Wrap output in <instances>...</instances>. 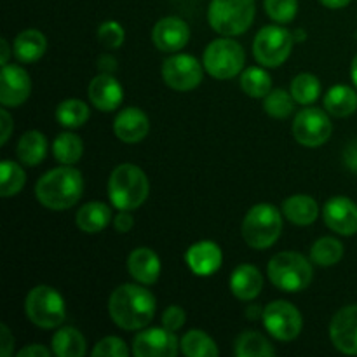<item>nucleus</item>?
I'll list each match as a JSON object with an SVG mask.
<instances>
[{"label": "nucleus", "instance_id": "f257e3e1", "mask_svg": "<svg viewBox=\"0 0 357 357\" xmlns=\"http://www.w3.org/2000/svg\"><path fill=\"white\" fill-rule=\"evenodd\" d=\"M108 314L119 328L126 331L143 330L155 314V296L146 288L136 284H122L108 300Z\"/></svg>", "mask_w": 357, "mask_h": 357}, {"label": "nucleus", "instance_id": "f03ea898", "mask_svg": "<svg viewBox=\"0 0 357 357\" xmlns=\"http://www.w3.org/2000/svg\"><path fill=\"white\" fill-rule=\"evenodd\" d=\"M84 192V178L73 166L54 167L47 171L35 187V195L44 208L65 211L80 201Z\"/></svg>", "mask_w": 357, "mask_h": 357}, {"label": "nucleus", "instance_id": "7ed1b4c3", "mask_svg": "<svg viewBox=\"0 0 357 357\" xmlns=\"http://www.w3.org/2000/svg\"><path fill=\"white\" fill-rule=\"evenodd\" d=\"M150 183L145 171L135 164H121L108 180V197L119 211L138 209L149 197Z\"/></svg>", "mask_w": 357, "mask_h": 357}, {"label": "nucleus", "instance_id": "20e7f679", "mask_svg": "<svg viewBox=\"0 0 357 357\" xmlns=\"http://www.w3.org/2000/svg\"><path fill=\"white\" fill-rule=\"evenodd\" d=\"M282 230V216L274 204L260 202L246 213L243 222V237L253 250L274 246Z\"/></svg>", "mask_w": 357, "mask_h": 357}, {"label": "nucleus", "instance_id": "39448f33", "mask_svg": "<svg viewBox=\"0 0 357 357\" xmlns=\"http://www.w3.org/2000/svg\"><path fill=\"white\" fill-rule=\"evenodd\" d=\"M268 279L275 288L288 293L303 291L312 281V265L303 255L282 251L268 261Z\"/></svg>", "mask_w": 357, "mask_h": 357}, {"label": "nucleus", "instance_id": "423d86ee", "mask_svg": "<svg viewBox=\"0 0 357 357\" xmlns=\"http://www.w3.org/2000/svg\"><path fill=\"white\" fill-rule=\"evenodd\" d=\"M255 20V0H211L208 21L215 31L225 37L244 33Z\"/></svg>", "mask_w": 357, "mask_h": 357}, {"label": "nucleus", "instance_id": "0eeeda50", "mask_svg": "<svg viewBox=\"0 0 357 357\" xmlns=\"http://www.w3.org/2000/svg\"><path fill=\"white\" fill-rule=\"evenodd\" d=\"M24 314L35 326L52 330L65 321V300L51 286H35L24 300Z\"/></svg>", "mask_w": 357, "mask_h": 357}, {"label": "nucleus", "instance_id": "6e6552de", "mask_svg": "<svg viewBox=\"0 0 357 357\" xmlns=\"http://www.w3.org/2000/svg\"><path fill=\"white\" fill-rule=\"evenodd\" d=\"M246 52L234 38H216L206 47L202 65L206 72L218 80L234 79L243 70Z\"/></svg>", "mask_w": 357, "mask_h": 357}, {"label": "nucleus", "instance_id": "1a4fd4ad", "mask_svg": "<svg viewBox=\"0 0 357 357\" xmlns=\"http://www.w3.org/2000/svg\"><path fill=\"white\" fill-rule=\"evenodd\" d=\"M295 44L293 33L279 24L261 28L253 42V54L260 65L267 68L281 66L291 54V47Z\"/></svg>", "mask_w": 357, "mask_h": 357}, {"label": "nucleus", "instance_id": "9d476101", "mask_svg": "<svg viewBox=\"0 0 357 357\" xmlns=\"http://www.w3.org/2000/svg\"><path fill=\"white\" fill-rule=\"evenodd\" d=\"M265 328L268 333L281 342H291L300 335L303 328V319L300 310L286 300H275L265 307L261 314Z\"/></svg>", "mask_w": 357, "mask_h": 357}, {"label": "nucleus", "instance_id": "9b49d317", "mask_svg": "<svg viewBox=\"0 0 357 357\" xmlns=\"http://www.w3.org/2000/svg\"><path fill=\"white\" fill-rule=\"evenodd\" d=\"M333 124L324 110L307 107L293 121V136L303 146H321L330 139Z\"/></svg>", "mask_w": 357, "mask_h": 357}, {"label": "nucleus", "instance_id": "f8f14e48", "mask_svg": "<svg viewBox=\"0 0 357 357\" xmlns=\"http://www.w3.org/2000/svg\"><path fill=\"white\" fill-rule=\"evenodd\" d=\"M162 79L171 89L192 91L202 82V66L190 54H174L162 65Z\"/></svg>", "mask_w": 357, "mask_h": 357}, {"label": "nucleus", "instance_id": "ddd939ff", "mask_svg": "<svg viewBox=\"0 0 357 357\" xmlns=\"http://www.w3.org/2000/svg\"><path fill=\"white\" fill-rule=\"evenodd\" d=\"M180 351L174 331L167 328H149L139 331L132 340V354L136 357H174Z\"/></svg>", "mask_w": 357, "mask_h": 357}, {"label": "nucleus", "instance_id": "4468645a", "mask_svg": "<svg viewBox=\"0 0 357 357\" xmlns=\"http://www.w3.org/2000/svg\"><path fill=\"white\" fill-rule=\"evenodd\" d=\"M31 80L24 68L17 65H3L0 72V103L6 108H16L30 98Z\"/></svg>", "mask_w": 357, "mask_h": 357}, {"label": "nucleus", "instance_id": "2eb2a0df", "mask_svg": "<svg viewBox=\"0 0 357 357\" xmlns=\"http://www.w3.org/2000/svg\"><path fill=\"white\" fill-rule=\"evenodd\" d=\"M330 338L335 349L349 356H357V305L338 310L330 323Z\"/></svg>", "mask_w": 357, "mask_h": 357}, {"label": "nucleus", "instance_id": "dca6fc26", "mask_svg": "<svg viewBox=\"0 0 357 357\" xmlns=\"http://www.w3.org/2000/svg\"><path fill=\"white\" fill-rule=\"evenodd\" d=\"M323 218L326 225L340 236L357 234V204L349 197H331L323 206Z\"/></svg>", "mask_w": 357, "mask_h": 357}, {"label": "nucleus", "instance_id": "f3484780", "mask_svg": "<svg viewBox=\"0 0 357 357\" xmlns=\"http://www.w3.org/2000/svg\"><path fill=\"white\" fill-rule=\"evenodd\" d=\"M190 28L183 20L174 16L162 17L152 30V40L155 47L162 52L181 51L188 44Z\"/></svg>", "mask_w": 357, "mask_h": 357}, {"label": "nucleus", "instance_id": "a211bd4d", "mask_svg": "<svg viewBox=\"0 0 357 357\" xmlns=\"http://www.w3.org/2000/svg\"><path fill=\"white\" fill-rule=\"evenodd\" d=\"M185 260H187L188 268L194 272L195 275H213L223 261V253L220 246L213 241H201V243L192 244L185 253Z\"/></svg>", "mask_w": 357, "mask_h": 357}, {"label": "nucleus", "instance_id": "6ab92c4d", "mask_svg": "<svg viewBox=\"0 0 357 357\" xmlns=\"http://www.w3.org/2000/svg\"><path fill=\"white\" fill-rule=\"evenodd\" d=\"M89 100L98 110L112 112L121 107L124 100V89L112 73H101L91 80Z\"/></svg>", "mask_w": 357, "mask_h": 357}, {"label": "nucleus", "instance_id": "aec40b11", "mask_svg": "<svg viewBox=\"0 0 357 357\" xmlns=\"http://www.w3.org/2000/svg\"><path fill=\"white\" fill-rule=\"evenodd\" d=\"M150 121L143 110L136 107H128L115 117L114 132L121 142L138 143L149 135Z\"/></svg>", "mask_w": 357, "mask_h": 357}, {"label": "nucleus", "instance_id": "412c9836", "mask_svg": "<svg viewBox=\"0 0 357 357\" xmlns=\"http://www.w3.org/2000/svg\"><path fill=\"white\" fill-rule=\"evenodd\" d=\"M128 271L139 284L150 286L159 279L160 260L150 248H138L128 258Z\"/></svg>", "mask_w": 357, "mask_h": 357}, {"label": "nucleus", "instance_id": "4be33fe9", "mask_svg": "<svg viewBox=\"0 0 357 357\" xmlns=\"http://www.w3.org/2000/svg\"><path fill=\"white\" fill-rule=\"evenodd\" d=\"M261 288H264V275L255 265H239L232 272L230 289L236 298L243 300V302H251L260 295Z\"/></svg>", "mask_w": 357, "mask_h": 357}, {"label": "nucleus", "instance_id": "5701e85b", "mask_svg": "<svg viewBox=\"0 0 357 357\" xmlns=\"http://www.w3.org/2000/svg\"><path fill=\"white\" fill-rule=\"evenodd\" d=\"M282 215L295 225H312L319 216V204L309 195H291L282 202Z\"/></svg>", "mask_w": 357, "mask_h": 357}, {"label": "nucleus", "instance_id": "b1692460", "mask_svg": "<svg viewBox=\"0 0 357 357\" xmlns=\"http://www.w3.org/2000/svg\"><path fill=\"white\" fill-rule=\"evenodd\" d=\"M77 227L86 234H98L112 222V209L105 202H87L75 216Z\"/></svg>", "mask_w": 357, "mask_h": 357}, {"label": "nucleus", "instance_id": "393cba45", "mask_svg": "<svg viewBox=\"0 0 357 357\" xmlns=\"http://www.w3.org/2000/svg\"><path fill=\"white\" fill-rule=\"evenodd\" d=\"M47 49L44 33L38 30H23L16 37L13 45V52L21 63H35L44 56Z\"/></svg>", "mask_w": 357, "mask_h": 357}, {"label": "nucleus", "instance_id": "a878e982", "mask_svg": "<svg viewBox=\"0 0 357 357\" xmlns=\"http://www.w3.org/2000/svg\"><path fill=\"white\" fill-rule=\"evenodd\" d=\"M324 108L333 117H349L357 110V93L344 84L333 86L324 94Z\"/></svg>", "mask_w": 357, "mask_h": 357}, {"label": "nucleus", "instance_id": "bb28decb", "mask_svg": "<svg viewBox=\"0 0 357 357\" xmlns=\"http://www.w3.org/2000/svg\"><path fill=\"white\" fill-rule=\"evenodd\" d=\"M16 153L24 166H38L47 153V139L40 131H26L17 142Z\"/></svg>", "mask_w": 357, "mask_h": 357}, {"label": "nucleus", "instance_id": "cd10ccee", "mask_svg": "<svg viewBox=\"0 0 357 357\" xmlns=\"http://www.w3.org/2000/svg\"><path fill=\"white\" fill-rule=\"evenodd\" d=\"M52 352L58 357H82L86 354V338L75 328H61L52 337Z\"/></svg>", "mask_w": 357, "mask_h": 357}, {"label": "nucleus", "instance_id": "c85d7f7f", "mask_svg": "<svg viewBox=\"0 0 357 357\" xmlns=\"http://www.w3.org/2000/svg\"><path fill=\"white\" fill-rule=\"evenodd\" d=\"M234 354L237 357H272L275 356V349L264 335L257 331H244L237 337Z\"/></svg>", "mask_w": 357, "mask_h": 357}, {"label": "nucleus", "instance_id": "c756f323", "mask_svg": "<svg viewBox=\"0 0 357 357\" xmlns=\"http://www.w3.org/2000/svg\"><path fill=\"white\" fill-rule=\"evenodd\" d=\"M52 153L58 159V162L66 164V166H73L82 157L84 143L73 132H61L52 142Z\"/></svg>", "mask_w": 357, "mask_h": 357}, {"label": "nucleus", "instance_id": "7c9ffc66", "mask_svg": "<svg viewBox=\"0 0 357 357\" xmlns=\"http://www.w3.org/2000/svg\"><path fill=\"white\" fill-rule=\"evenodd\" d=\"M181 352L188 357H216L218 347L204 331L190 330L181 338Z\"/></svg>", "mask_w": 357, "mask_h": 357}, {"label": "nucleus", "instance_id": "2f4dec72", "mask_svg": "<svg viewBox=\"0 0 357 357\" xmlns=\"http://www.w3.org/2000/svg\"><path fill=\"white\" fill-rule=\"evenodd\" d=\"M344 257V244L335 237H321L310 248V260L321 267H331Z\"/></svg>", "mask_w": 357, "mask_h": 357}, {"label": "nucleus", "instance_id": "473e14b6", "mask_svg": "<svg viewBox=\"0 0 357 357\" xmlns=\"http://www.w3.org/2000/svg\"><path fill=\"white\" fill-rule=\"evenodd\" d=\"M87 119H89V107L80 100H65L56 108V121L63 128H80L86 124Z\"/></svg>", "mask_w": 357, "mask_h": 357}, {"label": "nucleus", "instance_id": "72a5a7b5", "mask_svg": "<svg viewBox=\"0 0 357 357\" xmlns=\"http://www.w3.org/2000/svg\"><path fill=\"white\" fill-rule=\"evenodd\" d=\"M241 87L251 98H265L272 91V79L260 66H250L241 75Z\"/></svg>", "mask_w": 357, "mask_h": 357}, {"label": "nucleus", "instance_id": "f704fd0d", "mask_svg": "<svg viewBox=\"0 0 357 357\" xmlns=\"http://www.w3.org/2000/svg\"><path fill=\"white\" fill-rule=\"evenodd\" d=\"M289 93L295 98L296 103L307 107V105H312L314 101L319 98L321 82L316 75H312V73H298V75L291 80Z\"/></svg>", "mask_w": 357, "mask_h": 357}, {"label": "nucleus", "instance_id": "c9c22d12", "mask_svg": "<svg viewBox=\"0 0 357 357\" xmlns=\"http://www.w3.org/2000/svg\"><path fill=\"white\" fill-rule=\"evenodd\" d=\"M24 181H26V176L20 164L9 159L2 160V166H0V195L2 197H13L20 194L24 187Z\"/></svg>", "mask_w": 357, "mask_h": 357}, {"label": "nucleus", "instance_id": "e433bc0d", "mask_svg": "<svg viewBox=\"0 0 357 357\" xmlns=\"http://www.w3.org/2000/svg\"><path fill=\"white\" fill-rule=\"evenodd\" d=\"M293 101L295 98L291 93L284 89H274L264 98V110L274 119H286L293 112Z\"/></svg>", "mask_w": 357, "mask_h": 357}, {"label": "nucleus", "instance_id": "4c0bfd02", "mask_svg": "<svg viewBox=\"0 0 357 357\" xmlns=\"http://www.w3.org/2000/svg\"><path fill=\"white\" fill-rule=\"evenodd\" d=\"M268 17L275 23H289L298 13V0H264Z\"/></svg>", "mask_w": 357, "mask_h": 357}, {"label": "nucleus", "instance_id": "58836bf2", "mask_svg": "<svg viewBox=\"0 0 357 357\" xmlns=\"http://www.w3.org/2000/svg\"><path fill=\"white\" fill-rule=\"evenodd\" d=\"M126 31L117 21H105L98 28V40L107 49H119L124 44Z\"/></svg>", "mask_w": 357, "mask_h": 357}, {"label": "nucleus", "instance_id": "ea45409f", "mask_svg": "<svg viewBox=\"0 0 357 357\" xmlns=\"http://www.w3.org/2000/svg\"><path fill=\"white\" fill-rule=\"evenodd\" d=\"M129 349L119 337H105L94 345L91 356L93 357H128Z\"/></svg>", "mask_w": 357, "mask_h": 357}, {"label": "nucleus", "instance_id": "a19ab883", "mask_svg": "<svg viewBox=\"0 0 357 357\" xmlns=\"http://www.w3.org/2000/svg\"><path fill=\"white\" fill-rule=\"evenodd\" d=\"M185 310L178 305H171L162 314V326L171 331H178L185 324Z\"/></svg>", "mask_w": 357, "mask_h": 357}, {"label": "nucleus", "instance_id": "79ce46f5", "mask_svg": "<svg viewBox=\"0 0 357 357\" xmlns=\"http://www.w3.org/2000/svg\"><path fill=\"white\" fill-rule=\"evenodd\" d=\"M14 347V337L6 324L0 326V357H9Z\"/></svg>", "mask_w": 357, "mask_h": 357}, {"label": "nucleus", "instance_id": "37998d69", "mask_svg": "<svg viewBox=\"0 0 357 357\" xmlns=\"http://www.w3.org/2000/svg\"><path fill=\"white\" fill-rule=\"evenodd\" d=\"M114 227L119 234H128L135 227V218L129 211H121L114 220Z\"/></svg>", "mask_w": 357, "mask_h": 357}, {"label": "nucleus", "instance_id": "c03bdc74", "mask_svg": "<svg viewBox=\"0 0 357 357\" xmlns=\"http://www.w3.org/2000/svg\"><path fill=\"white\" fill-rule=\"evenodd\" d=\"M52 352L49 351V349H45L44 345H38V344H33V345H28V347L21 349L20 352H17V357H51Z\"/></svg>", "mask_w": 357, "mask_h": 357}, {"label": "nucleus", "instance_id": "a18cd8bd", "mask_svg": "<svg viewBox=\"0 0 357 357\" xmlns=\"http://www.w3.org/2000/svg\"><path fill=\"white\" fill-rule=\"evenodd\" d=\"M0 117H2V121H0V126H2L0 143H2V145H6L7 139H9V136H10V131H13V119H10L9 112H7L6 108H2V112H0Z\"/></svg>", "mask_w": 357, "mask_h": 357}, {"label": "nucleus", "instance_id": "49530a36", "mask_svg": "<svg viewBox=\"0 0 357 357\" xmlns=\"http://www.w3.org/2000/svg\"><path fill=\"white\" fill-rule=\"evenodd\" d=\"M344 162L349 169L357 173V142H352L351 145H347V149L344 150Z\"/></svg>", "mask_w": 357, "mask_h": 357}, {"label": "nucleus", "instance_id": "de8ad7c7", "mask_svg": "<svg viewBox=\"0 0 357 357\" xmlns=\"http://www.w3.org/2000/svg\"><path fill=\"white\" fill-rule=\"evenodd\" d=\"M98 66L103 70V73H112V72H115V70H117V61H115L112 56L105 54V56H101L100 59H98Z\"/></svg>", "mask_w": 357, "mask_h": 357}, {"label": "nucleus", "instance_id": "09e8293b", "mask_svg": "<svg viewBox=\"0 0 357 357\" xmlns=\"http://www.w3.org/2000/svg\"><path fill=\"white\" fill-rule=\"evenodd\" d=\"M323 6H326L328 9H342V7L349 6L351 0H319Z\"/></svg>", "mask_w": 357, "mask_h": 357}, {"label": "nucleus", "instance_id": "8fccbe9b", "mask_svg": "<svg viewBox=\"0 0 357 357\" xmlns=\"http://www.w3.org/2000/svg\"><path fill=\"white\" fill-rule=\"evenodd\" d=\"M0 44H2V56H0V63H2V66H3V65H7V61H9L10 47H9V44H7L6 38H2V42H0Z\"/></svg>", "mask_w": 357, "mask_h": 357}, {"label": "nucleus", "instance_id": "3c124183", "mask_svg": "<svg viewBox=\"0 0 357 357\" xmlns=\"http://www.w3.org/2000/svg\"><path fill=\"white\" fill-rule=\"evenodd\" d=\"M351 77H352V82L356 84L357 87V56L352 59V66H351Z\"/></svg>", "mask_w": 357, "mask_h": 357}]
</instances>
